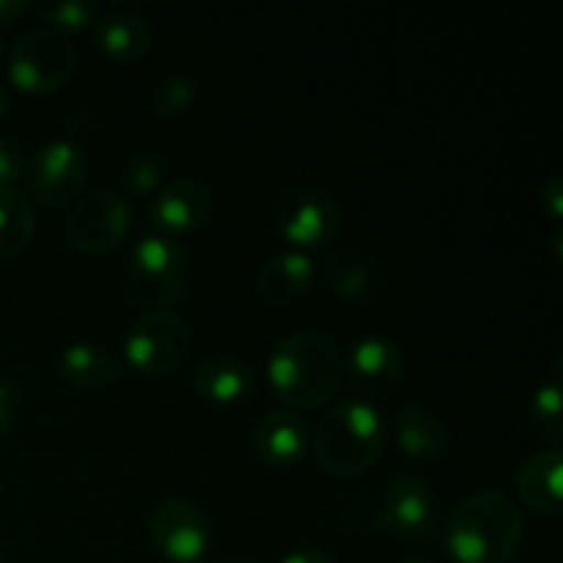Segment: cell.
Returning a JSON list of instances; mask_svg holds the SVG:
<instances>
[{
    "label": "cell",
    "instance_id": "8",
    "mask_svg": "<svg viewBox=\"0 0 563 563\" xmlns=\"http://www.w3.org/2000/svg\"><path fill=\"white\" fill-rule=\"evenodd\" d=\"M88 163L82 146L71 135L44 143L25 170L27 192L47 209L66 207L80 198Z\"/></svg>",
    "mask_w": 563,
    "mask_h": 563
},
{
    "label": "cell",
    "instance_id": "2",
    "mask_svg": "<svg viewBox=\"0 0 563 563\" xmlns=\"http://www.w3.org/2000/svg\"><path fill=\"white\" fill-rule=\"evenodd\" d=\"M522 511L506 493H476L445 520V553L454 563H509L522 542Z\"/></svg>",
    "mask_w": 563,
    "mask_h": 563
},
{
    "label": "cell",
    "instance_id": "7",
    "mask_svg": "<svg viewBox=\"0 0 563 563\" xmlns=\"http://www.w3.org/2000/svg\"><path fill=\"white\" fill-rule=\"evenodd\" d=\"M273 223L289 245L319 247L339 234L341 209L328 190L297 181L275 198Z\"/></svg>",
    "mask_w": 563,
    "mask_h": 563
},
{
    "label": "cell",
    "instance_id": "12",
    "mask_svg": "<svg viewBox=\"0 0 563 563\" xmlns=\"http://www.w3.org/2000/svg\"><path fill=\"white\" fill-rule=\"evenodd\" d=\"M379 528L401 539H429L434 531V489L427 478L396 476L379 500Z\"/></svg>",
    "mask_w": 563,
    "mask_h": 563
},
{
    "label": "cell",
    "instance_id": "1",
    "mask_svg": "<svg viewBox=\"0 0 563 563\" xmlns=\"http://www.w3.org/2000/svg\"><path fill=\"white\" fill-rule=\"evenodd\" d=\"M267 377L284 405L317 410L339 396L344 385V355L330 335L297 330L275 344Z\"/></svg>",
    "mask_w": 563,
    "mask_h": 563
},
{
    "label": "cell",
    "instance_id": "3",
    "mask_svg": "<svg viewBox=\"0 0 563 563\" xmlns=\"http://www.w3.org/2000/svg\"><path fill=\"white\" fill-rule=\"evenodd\" d=\"M388 445V423L383 412L357 396L341 399L317 423L313 449L319 467L335 478H355L377 465Z\"/></svg>",
    "mask_w": 563,
    "mask_h": 563
},
{
    "label": "cell",
    "instance_id": "21",
    "mask_svg": "<svg viewBox=\"0 0 563 563\" xmlns=\"http://www.w3.org/2000/svg\"><path fill=\"white\" fill-rule=\"evenodd\" d=\"M97 42L108 58L119 64H135L152 47V27L132 11H113L97 20Z\"/></svg>",
    "mask_w": 563,
    "mask_h": 563
},
{
    "label": "cell",
    "instance_id": "14",
    "mask_svg": "<svg viewBox=\"0 0 563 563\" xmlns=\"http://www.w3.org/2000/svg\"><path fill=\"white\" fill-rule=\"evenodd\" d=\"M322 280L335 297L355 306H374L388 291V278L377 258L363 247H339L322 264Z\"/></svg>",
    "mask_w": 563,
    "mask_h": 563
},
{
    "label": "cell",
    "instance_id": "4",
    "mask_svg": "<svg viewBox=\"0 0 563 563\" xmlns=\"http://www.w3.org/2000/svg\"><path fill=\"white\" fill-rule=\"evenodd\" d=\"M130 291L148 311H170L185 300L190 280V256L168 236H143L126 262Z\"/></svg>",
    "mask_w": 563,
    "mask_h": 563
},
{
    "label": "cell",
    "instance_id": "34",
    "mask_svg": "<svg viewBox=\"0 0 563 563\" xmlns=\"http://www.w3.org/2000/svg\"><path fill=\"white\" fill-rule=\"evenodd\" d=\"M220 563H253V561H247V559H223Z\"/></svg>",
    "mask_w": 563,
    "mask_h": 563
},
{
    "label": "cell",
    "instance_id": "5",
    "mask_svg": "<svg viewBox=\"0 0 563 563\" xmlns=\"http://www.w3.org/2000/svg\"><path fill=\"white\" fill-rule=\"evenodd\" d=\"M190 328L174 311H146L132 322L124 339V357L143 377H168L190 355Z\"/></svg>",
    "mask_w": 563,
    "mask_h": 563
},
{
    "label": "cell",
    "instance_id": "20",
    "mask_svg": "<svg viewBox=\"0 0 563 563\" xmlns=\"http://www.w3.org/2000/svg\"><path fill=\"white\" fill-rule=\"evenodd\" d=\"M58 372L64 383L75 390L93 394L99 388H108L121 374L119 357L110 355L108 350L93 344H69L58 357Z\"/></svg>",
    "mask_w": 563,
    "mask_h": 563
},
{
    "label": "cell",
    "instance_id": "15",
    "mask_svg": "<svg viewBox=\"0 0 563 563\" xmlns=\"http://www.w3.org/2000/svg\"><path fill=\"white\" fill-rule=\"evenodd\" d=\"M308 449V429L295 412L269 410L253 429V451L258 462L273 471H286L302 462Z\"/></svg>",
    "mask_w": 563,
    "mask_h": 563
},
{
    "label": "cell",
    "instance_id": "6",
    "mask_svg": "<svg viewBox=\"0 0 563 563\" xmlns=\"http://www.w3.org/2000/svg\"><path fill=\"white\" fill-rule=\"evenodd\" d=\"M77 49L53 27L31 31L14 44L9 58V80L22 93H53L66 86L75 71Z\"/></svg>",
    "mask_w": 563,
    "mask_h": 563
},
{
    "label": "cell",
    "instance_id": "32",
    "mask_svg": "<svg viewBox=\"0 0 563 563\" xmlns=\"http://www.w3.org/2000/svg\"><path fill=\"white\" fill-rule=\"evenodd\" d=\"M5 110H9V93H5V88L0 86V119L5 115Z\"/></svg>",
    "mask_w": 563,
    "mask_h": 563
},
{
    "label": "cell",
    "instance_id": "31",
    "mask_svg": "<svg viewBox=\"0 0 563 563\" xmlns=\"http://www.w3.org/2000/svg\"><path fill=\"white\" fill-rule=\"evenodd\" d=\"M280 563H335V561L330 559L328 553H322V550L302 548V550H295V553L284 555V561Z\"/></svg>",
    "mask_w": 563,
    "mask_h": 563
},
{
    "label": "cell",
    "instance_id": "27",
    "mask_svg": "<svg viewBox=\"0 0 563 563\" xmlns=\"http://www.w3.org/2000/svg\"><path fill=\"white\" fill-rule=\"evenodd\" d=\"M25 174V157L22 146L11 137H0V190H9Z\"/></svg>",
    "mask_w": 563,
    "mask_h": 563
},
{
    "label": "cell",
    "instance_id": "19",
    "mask_svg": "<svg viewBox=\"0 0 563 563\" xmlns=\"http://www.w3.org/2000/svg\"><path fill=\"white\" fill-rule=\"evenodd\" d=\"M394 438L407 456L418 462H434L449 449V429L438 412L421 405H407L394 418Z\"/></svg>",
    "mask_w": 563,
    "mask_h": 563
},
{
    "label": "cell",
    "instance_id": "13",
    "mask_svg": "<svg viewBox=\"0 0 563 563\" xmlns=\"http://www.w3.org/2000/svg\"><path fill=\"white\" fill-rule=\"evenodd\" d=\"M214 196L198 179H174L159 187L148 203V220L163 236H181L203 229L212 220Z\"/></svg>",
    "mask_w": 563,
    "mask_h": 563
},
{
    "label": "cell",
    "instance_id": "24",
    "mask_svg": "<svg viewBox=\"0 0 563 563\" xmlns=\"http://www.w3.org/2000/svg\"><path fill=\"white\" fill-rule=\"evenodd\" d=\"M198 99V82L196 77L176 75L165 77L154 86L152 91V110L157 119H179L187 110L196 104Z\"/></svg>",
    "mask_w": 563,
    "mask_h": 563
},
{
    "label": "cell",
    "instance_id": "18",
    "mask_svg": "<svg viewBox=\"0 0 563 563\" xmlns=\"http://www.w3.org/2000/svg\"><path fill=\"white\" fill-rule=\"evenodd\" d=\"M256 377L245 361L234 355H209L192 368V390L212 405H240L251 396Z\"/></svg>",
    "mask_w": 563,
    "mask_h": 563
},
{
    "label": "cell",
    "instance_id": "22",
    "mask_svg": "<svg viewBox=\"0 0 563 563\" xmlns=\"http://www.w3.org/2000/svg\"><path fill=\"white\" fill-rule=\"evenodd\" d=\"M36 231V212L31 198L16 187L0 190V258L16 256L27 247Z\"/></svg>",
    "mask_w": 563,
    "mask_h": 563
},
{
    "label": "cell",
    "instance_id": "36",
    "mask_svg": "<svg viewBox=\"0 0 563 563\" xmlns=\"http://www.w3.org/2000/svg\"><path fill=\"white\" fill-rule=\"evenodd\" d=\"M0 55H3V44H0Z\"/></svg>",
    "mask_w": 563,
    "mask_h": 563
},
{
    "label": "cell",
    "instance_id": "28",
    "mask_svg": "<svg viewBox=\"0 0 563 563\" xmlns=\"http://www.w3.org/2000/svg\"><path fill=\"white\" fill-rule=\"evenodd\" d=\"M542 207L548 209L550 220L555 225H561V214H563V181L559 174L550 176L548 181L542 185Z\"/></svg>",
    "mask_w": 563,
    "mask_h": 563
},
{
    "label": "cell",
    "instance_id": "10",
    "mask_svg": "<svg viewBox=\"0 0 563 563\" xmlns=\"http://www.w3.org/2000/svg\"><path fill=\"white\" fill-rule=\"evenodd\" d=\"M132 209L115 190H93L80 196L66 218V240L80 253L115 251L130 234Z\"/></svg>",
    "mask_w": 563,
    "mask_h": 563
},
{
    "label": "cell",
    "instance_id": "26",
    "mask_svg": "<svg viewBox=\"0 0 563 563\" xmlns=\"http://www.w3.org/2000/svg\"><path fill=\"white\" fill-rule=\"evenodd\" d=\"M163 157L157 152H137L121 168V187L130 196H148L163 185Z\"/></svg>",
    "mask_w": 563,
    "mask_h": 563
},
{
    "label": "cell",
    "instance_id": "16",
    "mask_svg": "<svg viewBox=\"0 0 563 563\" xmlns=\"http://www.w3.org/2000/svg\"><path fill=\"white\" fill-rule=\"evenodd\" d=\"M317 284V264L302 251H284L262 264L256 289L269 306L286 308L306 297Z\"/></svg>",
    "mask_w": 563,
    "mask_h": 563
},
{
    "label": "cell",
    "instance_id": "17",
    "mask_svg": "<svg viewBox=\"0 0 563 563\" xmlns=\"http://www.w3.org/2000/svg\"><path fill=\"white\" fill-rule=\"evenodd\" d=\"M563 451L548 449L539 454L528 456L520 467H517L515 487L522 504L537 515L559 517L561 500H563Z\"/></svg>",
    "mask_w": 563,
    "mask_h": 563
},
{
    "label": "cell",
    "instance_id": "25",
    "mask_svg": "<svg viewBox=\"0 0 563 563\" xmlns=\"http://www.w3.org/2000/svg\"><path fill=\"white\" fill-rule=\"evenodd\" d=\"M36 14L58 33L80 31L97 20L99 3H93V0H49V3L36 5Z\"/></svg>",
    "mask_w": 563,
    "mask_h": 563
},
{
    "label": "cell",
    "instance_id": "35",
    "mask_svg": "<svg viewBox=\"0 0 563 563\" xmlns=\"http://www.w3.org/2000/svg\"><path fill=\"white\" fill-rule=\"evenodd\" d=\"M0 563H9V561H5V555H3V550H0Z\"/></svg>",
    "mask_w": 563,
    "mask_h": 563
},
{
    "label": "cell",
    "instance_id": "33",
    "mask_svg": "<svg viewBox=\"0 0 563 563\" xmlns=\"http://www.w3.org/2000/svg\"><path fill=\"white\" fill-rule=\"evenodd\" d=\"M396 563H432V561L421 559V555H405V559H399Z\"/></svg>",
    "mask_w": 563,
    "mask_h": 563
},
{
    "label": "cell",
    "instance_id": "30",
    "mask_svg": "<svg viewBox=\"0 0 563 563\" xmlns=\"http://www.w3.org/2000/svg\"><path fill=\"white\" fill-rule=\"evenodd\" d=\"M31 9L27 0H0V25H11Z\"/></svg>",
    "mask_w": 563,
    "mask_h": 563
},
{
    "label": "cell",
    "instance_id": "23",
    "mask_svg": "<svg viewBox=\"0 0 563 563\" xmlns=\"http://www.w3.org/2000/svg\"><path fill=\"white\" fill-rule=\"evenodd\" d=\"M531 416L533 429L542 440H548L553 449H559L563 440V357L559 355L553 363V372L537 388L531 399Z\"/></svg>",
    "mask_w": 563,
    "mask_h": 563
},
{
    "label": "cell",
    "instance_id": "11",
    "mask_svg": "<svg viewBox=\"0 0 563 563\" xmlns=\"http://www.w3.org/2000/svg\"><path fill=\"white\" fill-rule=\"evenodd\" d=\"M344 377L357 399L377 401L394 394L405 379V355L385 335H368L350 350L344 361Z\"/></svg>",
    "mask_w": 563,
    "mask_h": 563
},
{
    "label": "cell",
    "instance_id": "9",
    "mask_svg": "<svg viewBox=\"0 0 563 563\" xmlns=\"http://www.w3.org/2000/svg\"><path fill=\"white\" fill-rule=\"evenodd\" d=\"M148 537L154 548L170 563H198L212 544V522L196 500L170 495L159 500L148 520Z\"/></svg>",
    "mask_w": 563,
    "mask_h": 563
},
{
    "label": "cell",
    "instance_id": "29",
    "mask_svg": "<svg viewBox=\"0 0 563 563\" xmlns=\"http://www.w3.org/2000/svg\"><path fill=\"white\" fill-rule=\"evenodd\" d=\"M14 416H16L14 390H11L9 385L0 383V438H3V434L11 429V423H14Z\"/></svg>",
    "mask_w": 563,
    "mask_h": 563
}]
</instances>
